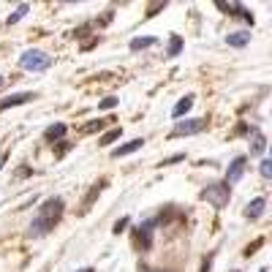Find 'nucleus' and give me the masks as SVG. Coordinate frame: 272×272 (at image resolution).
I'll list each match as a JSON object with an SVG mask.
<instances>
[{
  "label": "nucleus",
  "instance_id": "nucleus-20",
  "mask_svg": "<svg viewBox=\"0 0 272 272\" xmlns=\"http://www.w3.org/2000/svg\"><path fill=\"white\" fill-rule=\"evenodd\" d=\"M161 6H166V0H155L153 6H150V11H147V17H155V14H158V8Z\"/></svg>",
  "mask_w": 272,
  "mask_h": 272
},
{
  "label": "nucleus",
  "instance_id": "nucleus-2",
  "mask_svg": "<svg viewBox=\"0 0 272 272\" xmlns=\"http://www.w3.org/2000/svg\"><path fill=\"white\" fill-rule=\"evenodd\" d=\"M229 196H231V185L226 183H210L207 188L201 190V199L204 201H210L213 207H218V210H223L226 204H229Z\"/></svg>",
  "mask_w": 272,
  "mask_h": 272
},
{
  "label": "nucleus",
  "instance_id": "nucleus-13",
  "mask_svg": "<svg viewBox=\"0 0 272 272\" xmlns=\"http://www.w3.org/2000/svg\"><path fill=\"white\" fill-rule=\"evenodd\" d=\"M264 150H267L264 134H261V131H253V144H250V153H253V155H261Z\"/></svg>",
  "mask_w": 272,
  "mask_h": 272
},
{
  "label": "nucleus",
  "instance_id": "nucleus-9",
  "mask_svg": "<svg viewBox=\"0 0 272 272\" xmlns=\"http://www.w3.org/2000/svg\"><path fill=\"white\" fill-rule=\"evenodd\" d=\"M158 44V38H153V36H136V38H131V52H142V49H150V47H155Z\"/></svg>",
  "mask_w": 272,
  "mask_h": 272
},
{
  "label": "nucleus",
  "instance_id": "nucleus-7",
  "mask_svg": "<svg viewBox=\"0 0 272 272\" xmlns=\"http://www.w3.org/2000/svg\"><path fill=\"white\" fill-rule=\"evenodd\" d=\"M142 147H144V139H131V142H125V144H120V147L112 150V158H123V155H131V153H136V150H142Z\"/></svg>",
  "mask_w": 272,
  "mask_h": 272
},
{
  "label": "nucleus",
  "instance_id": "nucleus-15",
  "mask_svg": "<svg viewBox=\"0 0 272 272\" xmlns=\"http://www.w3.org/2000/svg\"><path fill=\"white\" fill-rule=\"evenodd\" d=\"M120 136H123V128H112V131H107V134L101 136V139H98V144H101V147H109L112 142H117Z\"/></svg>",
  "mask_w": 272,
  "mask_h": 272
},
{
  "label": "nucleus",
  "instance_id": "nucleus-24",
  "mask_svg": "<svg viewBox=\"0 0 272 272\" xmlns=\"http://www.w3.org/2000/svg\"><path fill=\"white\" fill-rule=\"evenodd\" d=\"M6 158H8V155H0V169H3V163H6Z\"/></svg>",
  "mask_w": 272,
  "mask_h": 272
},
{
  "label": "nucleus",
  "instance_id": "nucleus-1",
  "mask_svg": "<svg viewBox=\"0 0 272 272\" xmlns=\"http://www.w3.org/2000/svg\"><path fill=\"white\" fill-rule=\"evenodd\" d=\"M63 207L65 204L60 196H49L41 207H38V215L33 218V223L27 229V237H47L54 229V223L63 218Z\"/></svg>",
  "mask_w": 272,
  "mask_h": 272
},
{
  "label": "nucleus",
  "instance_id": "nucleus-26",
  "mask_svg": "<svg viewBox=\"0 0 272 272\" xmlns=\"http://www.w3.org/2000/svg\"><path fill=\"white\" fill-rule=\"evenodd\" d=\"M63 3H82V0H63Z\"/></svg>",
  "mask_w": 272,
  "mask_h": 272
},
{
  "label": "nucleus",
  "instance_id": "nucleus-18",
  "mask_svg": "<svg viewBox=\"0 0 272 272\" xmlns=\"http://www.w3.org/2000/svg\"><path fill=\"white\" fill-rule=\"evenodd\" d=\"M117 104H120V98H114V95H109V98H104V101H101V104H98V109H101V112H109V109H114V107H117Z\"/></svg>",
  "mask_w": 272,
  "mask_h": 272
},
{
  "label": "nucleus",
  "instance_id": "nucleus-23",
  "mask_svg": "<svg viewBox=\"0 0 272 272\" xmlns=\"http://www.w3.org/2000/svg\"><path fill=\"white\" fill-rule=\"evenodd\" d=\"M101 125H104V120H98V123H90V125H84V131H87V134H90V131H98Z\"/></svg>",
  "mask_w": 272,
  "mask_h": 272
},
{
  "label": "nucleus",
  "instance_id": "nucleus-27",
  "mask_svg": "<svg viewBox=\"0 0 272 272\" xmlns=\"http://www.w3.org/2000/svg\"><path fill=\"white\" fill-rule=\"evenodd\" d=\"M0 87H3V77H0Z\"/></svg>",
  "mask_w": 272,
  "mask_h": 272
},
{
  "label": "nucleus",
  "instance_id": "nucleus-22",
  "mask_svg": "<svg viewBox=\"0 0 272 272\" xmlns=\"http://www.w3.org/2000/svg\"><path fill=\"white\" fill-rule=\"evenodd\" d=\"M183 158H185V155L180 153V155H174V158H166V161H163V163H161V166H172V163H177V161H183Z\"/></svg>",
  "mask_w": 272,
  "mask_h": 272
},
{
  "label": "nucleus",
  "instance_id": "nucleus-3",
  "mask_svg": "<svg viewBox=\"0 0 272 272\" xmlns=\"http://www.w3.org/2000/svg\"><path fill=\"white\" fill-rule=\"evenodd\" d=\"M19 65H22L25 71H47L49 65H52V57H49L47 52H41V49H27V52H22V57H19Z\"/></svg>",
  "mask_w": 272,
  "mask_h": 272
},
{
  "label": "nucleus",
  "instance_id": "nucleus-12",
  "mask_svg": "<svg viewBox=\"0 0 272 272\" xmlns=\"http://www.w3.org/2000/svg\"><path fill=\"white\" fill-rule=\"evenodd\" d=\"M190 107H193V95H185V98H180L177 107L172 109V117H183V114H188Z\"/></svg>",
  "mask_w": 272,
  "mask_h": 272
},
{
  "label": "nucleus",
  "instance_id": "nucleus-10",
  "mask_svg": "<svg viewBox=\"0 0 272 272\" xmlns=\"http://www.w3.org/2000/svg\"><path fill=\"white\" fill-rule=\"evenodd\" d=\"M226 44H229V47H248L250 44V33L248 30H240V33H229V36H226Z\"/></svg>",
  "mask_w": 272,
  "mask_h": 272
},
{
  "label": "nucleus",
  "instance_id": "nucleus-25",
  "mask_svg": "<svg viewBox=\"0 0 272 272\" xmlns=\"http://www.w3.org/2000/svg\"><path fill=\"white\" fill-rule=\"evenodd\" d=\"M79 272H95V270H93V267H84V270H79Z\"/></svg>",
  "mask_w": 272,
  "mask_h": 272
},
{
  "label": "nucleus",
  "instance_id": "nucleus-14",
  "mask_svg": "<svg viewBox=\"0 0 272 272\" xmlns=\"http://www.w3.org/2000/svg\"><path fill=\"white\" fill-rule=\"evenodd\" d=\"M183 52V38L174 33L172 38H169V49H166V57H177V54Z\"/></svg>",
  "mask_w": 272,
  "mask_h": 272
},
{
  "label": "nucleus",
  "instance_id": "nucleus-8",
  "mask_svg": "<svg viewBox=\"0 0 272 272\" xmlns=\"http://www.w3.org/2000/svg\"><path fill=\"white\" fill-rule=\"evenodd\" d=\"M264 207H267V199L264 196H256L248 207H245V218H250V220L261 218V215H264Z\"/></svg>",
  "mask_w": 272,
  "mask_h": 272
},
{
  "label": "nucleus",
  "instance_id": "nucleus-21",
  "mask_svg": "<svg viewBox=\"0 0 272 272\" xmlns=\"http://www.w3.org/2000/svg\"><path fill=\"white\" fill-rule=\"evenodd\" d=\"M215 6H218L223 14H231V6H229V3H226V0H215Z\"/></svg>",
  "mask_w": 272,
  "mask_h": 272
},
{
  "label": "nucleus",
  "instance_id": "nucleus-6",
  "mask_svg": "<svg viewBox=\"0 0 272 272\" xmlns=\"http://www.w3.org/2000/svg\"><path fill=\"white\" fill-rule=\"evenodd\" d=\"M33 98H36L33 93H14V95H8V98L0 101V112H6V109H11V107H22V104H30Z\"/></svg>",
  "mask_w": 272,
  "mask_h": 272
},
{
  "label": "nucleus",
  "instance_id": "nucleus-11",
  "mask_svg": "<svg viewBox=\"0 0 272 272\" xmlns=\"http://www.w3.org/2000/svg\"><path fill=\"white\" fill-rule=\"evenodd\" d=\"M65 125L63 123H54V125H49L47 131H44V139H47V142H60V139H63L65 136Z\"/></svg>",
  "mask_w": 272,
  "mask_h": 272
},
{
  "label": "nucleus",
  "instance_id": "nucleus-19",
  "mask_svg": "<svg viewBox=\"0 0 272 272\" xmlns=\"http://www.w3.org/2000/svg\"><path fill=\"white\" fill-rule=\"evenodd\" d=\"M128 223H131L128 218H120L117 223H114V229H112V231H114V234H120V231H125V226H128Z\"/></svg>",
  "mask_w": 272,
  "mask_h": 272
},
{
  "label": "nucleus",
  "instance_id": "nucleus-16",
  "mask_svg": "<svg viewBox=\"0 0 272 272\" xmlns=\"http://www.w3.org/2000/svg\"><path fill=\"white\" fill-rule=\"evenodd\" d=\"M27 11H30V6H27V3H22V6H19L17 11H14L11 17H8V25H17L19 19H25V17H27Z\"/></svg>",
  "mask_w": 272,
  "mask_h": 272
},
{
  "label": "nucleus",
  "instance_id": "nucleus-5",
  "mask_svg": "<svg viewBox=\"0 0 272 272\" xmlns=\"http://www.w3.org/2000/svg\"><path fill=\"white\" fill-rule=\"evenodd\" d=\"M245 166H248V158L245 155H240V158H234L229 163V169H226V183H237V180L243 177V172H245Z\"/></svg>",
  "mask_w": 272,
  "mask_h": 272
},
{
  "label": "nucleus",
  "instance_id": "nucleus-4",
  "mask_svg": "<svg viewBox=\"0 0 272 272\" xmlns=\"http://www.w3.org/2000/svg\"><path fill=\"white\" fill-rule=\"evenodd\" d=\"M207 128V117H190V120H177L174 123L172 136H190V134H201Z\"/></svg>",
  "mask_w": 272,
  "mask_h": 272
},
{
  "label": "nucleus",
  "instance_id": "nucleus-17",
  "mask_svg": "<svg viewBox=\"0 0 272 272\" xmlns=\"http://www.w3.org/2000/svg\"><path fill=\"white\" fill-rule=\"evenodd\" d=\"M259 174H261L264 180H270V177H272V161H270V158H264V161L259 163Z\"/></svg>",
  "mask_w": 272,
  "mask_h": 272
}]
</instances>
